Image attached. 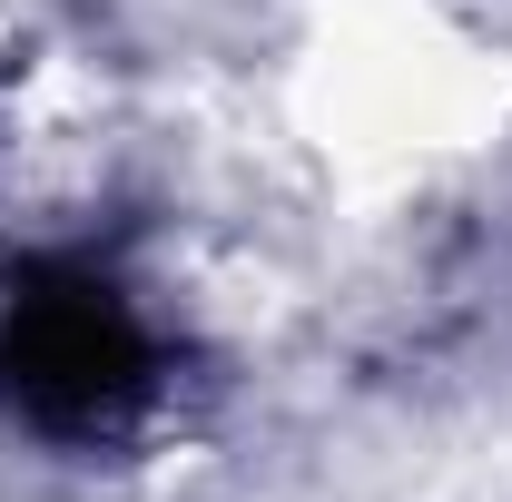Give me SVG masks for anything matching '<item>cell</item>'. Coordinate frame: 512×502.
<instances>
[{
    "mask_svg": "<svg viewBox=\"0 0 512 502\" xmlns=\"http://www.w3.org/2000/svg\"><path fill=\"white\" fill-rule=\"evenodd\" d=\"M158 335L109 276L89 266H40L0 296V404L30 434L109 443L158 404Z\"/></svg>",
    "mask_w": 512,
    "mask_h": 502,
    "instance_id": "cell-1",
    "label": "cell"
}]
</instances>
